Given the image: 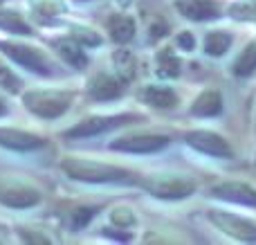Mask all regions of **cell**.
Masks as SVG:
<instances>
[{
    "label": "cell",
    "mask_w": 256,
    "mask_h": 245,
    "mask_svg": "<svg viewBox=\"0 0 256 245\" xmlns=\"http://www.w3.org/2000/svg\"><path fill=\"white\" fill-rule=\"evenodd\" d=\"M61 169L68 178L79 180V182L90 184H110V182H135V174L128 169L115 164H106V162H94V160H81V158H66L61 162Z\"/></svg>",
    "instance_id": "cell-1"
},
{
    "label": "cell",
    "mask_w": 256,
    "mask_h": 245,
    "mask_svg": "<svg viewBox=\"0 0 256 245\" xmlns=\"http://www.w3.org/2000/svg\"><path fill=\"white\" fill-rule=\"evenodd\" d=\"M22 104L32 115L43 120H56L70 110L72 94L66 90H30L22 94Z\"/></svg>",
    "instance_id": "cell-2"
},
{
    "label": "cell",
    "mask_w": 256,
    "mask_h": 245,
    "mask_svg": "<svg viewBox=\"0 0 256 245\" xmlns=\"http://www.w3.org/2000/svg\"><path fill=\"white\" fill-rule=\"evenodd\" d=\"M0 52L12 58L14 63H18L20 68L34 72V74H40V76L54 74V66L50 63V58L45 56L38 48L22 45V43H12V40H0Z\"/></svg>",
    "instance_id": "cell-3"
},
{
    "label": "cell",
    "mask_w": 256,
    "mask_h": 245,
    "mask_svg": "<svg viewBox=\"0 0 256 245\" xmlns=\"http://www.w3.org/2000/svg\"><path fill=\"white\" fill-rule=\"evenodd\" d=\"M137 115H110V117H88V120H81L79 124H74L72 128H68L66 138L68 140H90L97 138L102 133H108L112 128H120L124 124L135 122Z\"/></svg>",
    "instance_id": "cell-4"
},
{
    "label": "cell",
    "mask_w": 256,
    "mask_h": 245,
    "mask_svg": "<svg viewBox=\"0 0 256 245\" xmlns=\"http://www.w3.org/2000/svg\"><path fill=\"white\" fill-rule=\"evenodd\" d=\"M144 189L153 194L155 198H164V200H180V198H189L196 192V184L184 178H150L144 180Z\"/></svg>",
    "instance_id": "cell-5"
},
{
    "label": "cell",
    "mask_w": 256,
    "mask_h": 245,
    "mask_svg": "<svg viewBox=\"0 0 256 245\" xmlns=\"http://www.w3.org/2000/svg\"><path fill=\"white\" fill-rule=\"evenodd\" d=\"M171 140L166 135L158 133H137V135H124V138L115 140L110 144L112 151H124V153H155L162 151Z\"/></svg>",
    "instance_id": "cell-6"
},
{
    "label": "cell",
    "mask_w": 256,
    "mask_h": 245,
    "mask_svg": "<svg viewBox=\"0 0 256 245\" xmlns=\"http://www.w3.org/2000/svg\"><path fill=\"white\" fill-rule=\"evenodd\" d=\"M40 194L34 187L22 182H0V205L12 210H30L38 205Z\"/></svg>",
    "instance_id": "cell-7"
},
{
    "label": "cell",
    "mask_w": 256,
    "mask_h": 245,
    "mask_svg": "<svg viewBox=\"0 0 256 245\" xmlns=\"http://www.w3.org/2000/svg\"><path fill=\"white\" fill-rule=\"evenodd\" d=\"M186 144L196 151L204 153V156L212 158H232L234 151L227 144V140H222L218 133H212V130H191V133L184 135Z\"/></svg>",
    "instance_id": "cell-8"
},
{
    "label": "cell",
    "mask_w": 256,
    "mask_h": 245,
    "mask_svg": "<svg viewBox=\"0 0 256 245\" xmlns=\"http://www.w3.org/2000/svg\"><path fill=\"white\" fill-rule=\"evenodd\" d=\"M209 218H212V223L216 225L218 230H222L225 234L234 236L236 241L256 243V225L250 223V220L238 218V216H232V214H220V212H212Z\"/></svg>",
    "instance_id": "cell-9"
},
{
    "label": "cell",
    "mask_w": 256,
    "mask_h": 245,
    "mask_svg": "<svg viewBox=\"0 0 256 245\" xmlns=\"http://www.w3.org/2000/svg\"><path fill=\"white\" fill-rule=\"evenodd\" d=\"M43 144L45 140L40 135L18 128H0V146L9 148V151H36Z\"/></svg>",
    "instance_id": "cell-10"
},
{
    "label": "cell",
    "mask_w": 256,
    "mask_h": 245,
    "mask_svg": "<svg viewBox=\"0 0 256 245\" xmlns=\"http://www.w3.org/2000/svg\"><path fill=\"white\" fill-rule=\"evenodd\" d=\"M88 92L92 99L97 102H112V99H120L122 92H124V86H122L120 79H115L112 74H106V72H99L90 79L88 84Z\"/></svg>",
    "instance_id": "cell-11"
},
{
    "label": "cell",
    "mask_w": 256,
    "mask_h": 245,
    "mask_svg": "<svg viewBox=\"0 0 256 245\" xmlns=\"http://www.w3.org/2000/svg\"><path fill=\"white\" fill-rule=\"evenodd\" d=\"M212 194L222 200L236 202V205H250L256 207V189H252L245 182H225L212 189Z\"/></svg>",
    "instance_id": "cell-12"
},
{
    "label": "cell",
    "mask_w": 256,
    "mask_h": 245,
    "mask_svg": "<svg viewBox=\"0 0 256 245\" xmlns=\"http://www.w3.org/2000/svg\"><path fill=\"white\" fill-rule=\"evenodd\" d=\"M178 12L189 20H212L218 18V4L214 0H178Z\"/></svg>",
    "instance_id": "cell-13"
},
{
    "label": "cell",
    "mask_w": 256,
    "mask_h": 245,
    "mask_svg": "<svg viewBox=\"0 0 256 245\" xmlns=\"http://www.w3.org/2000/svg\"><path fill=\"white\" fill-rule=\"evenodd\" d=\"M52 48L58 52V56L63 58V61L68 63V66H72L74 70H81V68L88 66V54L84 52V45L76 43L74 38H58L52 43Z\"/></svg>",
    "instance_id": "cell-14"
},
{
    "label": "cell",
    "mask_w": 256,
    "mask_h": 245,
    "mask_svg": "<svg viewBox=\"0 0 256 245\" xmlns=\"http://www.w3.org/2000/svg\"><path fill=\"white\" fill-rule=\"evenodd\" d=\"M140 99L153 108H173L178 104L176 90L164 88V86H146L140 92Z\"/></svg>",
    "instance_id": "cell-15"
},
{
    "label": "cell",
    "mask_w": 256,
    "mask_h": 245,
    "mask_svg": "<svg viewBox=\"0 0 256 245\" xmlns=\"http://www.w3.org/2000/svg\"><path fill=\"white\" fill-rule=\"evenodd\" d=\"M106 25L115 43H128L135 36V20L130 16H124V14H112Z\"/></svg>",
    "instance_id": "cell-16"
},
{
    "label": "cell",
    "mask_w": 256,
    "mask_h": 245,
    "mask_svg": "<svg viewBox=\"0 0 256 245\" xmlns=\"http://www.w3.org/2000/svg\"><path fill=\"white\" fill-rule=\"evenodd\" d=\"M220 110H222V97L216 90L202 92L194 102V106H191V112L198 117H216V115H220Z\"/></svg>",
    "instance_id": "cell-17"
},
{
    "label": "cell",
    "mask_w": 256,
    "mask_h": 245,
    "mask_svg": "<svg viewBox=\"0 0 256 245\" xmlns=\"http://www.w3.org/2000/svg\"><path fill=\"white\" fill-rule=\"evenodd\" d=\"M0 30L9 32V34H18V36L32 34V27L18 16V12H9V9H0Z\"/></svg>",
    "instance_id": "cell-18"
},
{
    "label": "cell",
    "mask_w": 256,
    "mask_h": 245,
    "mask_svg": "<svg viewBox=\"0 0 256 245\" xmlns=\"http://www.w3.org/2000/svg\"><path fill=\"white\" fill-rule=\"evenodd\" d=\"M232 48V34L227 32H209L204 36V52L209 56H222Z\"/></svg>",
    "instance_id": "cell-19"
},
{
    "label": "cell",
    "mask_w": 256,
    "mask_h": 245,
    "mask_svg": "<svg viewBox=\"0 0 256 245\" xmlns=\"http://www.w3.org/2000/svg\"><path fill=\"white\" fill-rule=\"evenodd\" d=\"M256 72V43H250L248 48L240 52V56L234 63V74L236 76H250Z\"/></svg>",
    "instance_id": "cell-20"
},
{
    "label": "cell",
    "mask_w": 256,
    "mask_h": 245,
    "mask_svg": "<svg viewBox=\"0 0 256 245\" xmlns=\"http://www.w3.org/2000/svg\"><path fill=\"white\" fill-rule=\"evenodd\" d=\"M158 74L168 76V79L180 74V58H178L171 50H162V52L158 54Z\"/></svg>",
    "instance_id": "cell-21"
},
{
    "label": "cell",
    "mask_w": 256,
    "mask_h": 245,
    "mask_svg": "<svg viewBox=\"0 0 256 245\" xmlns=\"http://www.w3.org/2000/svg\"><path fill=\"white\" fill-rule=\"evenodd\" d=\"M70 36L76 40V43L84 45V48H94V45H102V36H99L94 30H88V27H74Z\"/></svg>",
    "instance_id": "cell-22"
},
{
    "label": "cell",
    "mask_w": 256,
    "mask_h": 245,
    "mask_svg": "<svg viewBox=\"0 0 256 245\" xmlns=\"http://www.w3.org/2000/svg\"><path fill=\"white\" fill-rule=\"evenodd\" d=\"M94 214H97V210H94V207H79V210H74V212H72V216H70L72 230H74V232L84 230L86 225L94 218Z\"/></svg>",
    "instance_id": "cell-23"
},
{
    "label": "cell",
    "mask_w": 256,
    "mask_h": 245,
    "mask_svg": "<svg viewBox=\"0 0 256 245\" xmlns=\"http://www.w3.org/2000/svg\"><path fill=\"white\" fill-rule=\"evenodd\" d=\"M32 9L38 16H56L58 12H63V4L58 0H32Z\"/></svg>",
    "instance_id": "cell-24"
},
{
    "label": "cell",
    "mask_w": 256,
    "mask_h": 245,
    "mask_svg": "<svg viewBox=\"0 0 256 245\" xmlns=\"http://www.w3.org/2000/svg\"><path fill=\"white\" fill-rule=\"evenodd\" d=\"M0 86H2V88H7V90H12V92H16V90L20 88V79H18V76L14 74L9 68L0 66Z\"/></svg>",
    "instance_id": "cell-25"
},
{
    "label": "cell",
    "mask_w": 256,
    "mask_h": 245,
    "mask_svg": "<svg viewBox=\"0 0 256 245\" xmlns=\"http://www.w3.org/2000/svg\"><path fill=\"white\" fill-rule=\"evenodd\" d=\"M110 218H112V223L122 225V228H130V225L135 223V216L130 214V210H115Z\"/></svg>",
    "instance_id": "cell-26"
},
{
    "label": "cell",
    "mask_w": 256,
    "mask_h": 245,
    "mask_svg": "<svg viewBox=\"0 0 256 245\" xmlns=\"http://www.w3.org/2000/svg\"><path fill=\"white\" fill-rule=\"evenodd\" d=\"M178 48L180 50H186V52H191V50L196 48V38L191 32H182V34H178Z\"/></svg>",
    "instance_id": "cell-27"
},
{
    "label": "cell",
    "mask_w": 256,
    "mask_h": 245,
    "mask_svg": "<svg viewBox=\"0 0 256 245\" xmlns=\"http://www.w3.org/2000/svg\"><path fill=\"white\" fill-rule=\"evenodd\" d=\"M22 238H25L27 243H50V238L38 236V234H27V232H22Z\"/></svg>",
    "instance_id": "cell-28"
},
{
    "label": "cell",
    "mask_w": 256,
    "mask_h": 245,
    "mask_svg": "<svg viewBox=\"0 0 256 245\" xmlns=\"http://www.w3.org/2000/svg\"><path fill=\"white\" fill-rule=\"evenodd\" d=\"M158 36H164V25H155L153 27V38H158Z\"/></svg>",
    "instance_id": "cell-29"
},
{
    "label": "cell",
    "mask_w": 256,
    "mask_h": 245,
    "mask_svg": "<svg viewBox=\"0 0 256 245\" xmlns=\"http://www.w3.org/2000/svg\"><path fill=\"white\" fill-rule=\"evenodd\" d=\"M7 115V104H4V99H0V117Z\"/></svg>",
    "instance_id": "cell-30"
}]
</instances>
